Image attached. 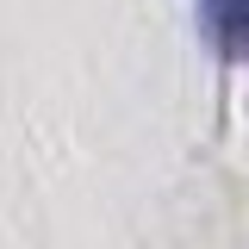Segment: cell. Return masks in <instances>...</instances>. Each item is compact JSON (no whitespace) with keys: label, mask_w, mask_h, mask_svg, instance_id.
<instances>
[{"label":"cell","mask_w":249,"mask_h":249,"mask_svg":"<svg viewBox=\"0 0 249 249\" xmlns=\"http://www.w3.org/2000/svg\"><path fill=\"white\" fill-rule=\"evenodd\" d=\"M206 31L231 62H249V0H206Z\"/></svg>","instance_id":"obj_1"}]
</instances>
